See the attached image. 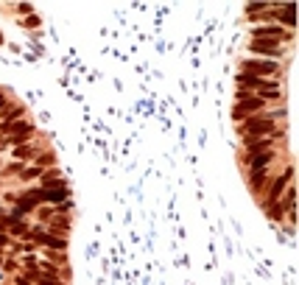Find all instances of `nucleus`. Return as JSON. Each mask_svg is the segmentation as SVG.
I'll list each match as a JSON object with an SVG mask.
<instances>
[{"label": "nucleus", "instance_id": "b1692460", "mask_svg": "<svg viewBox=\"0 0 299 285\" xmlns=\"http://www.w3.org/2000/svg\"><path fill=\"white\" fill-rule=\"evenodd\" d=\"M9 170H12V174H20V170H23V165H20V162H14ZM9 170H6V174H9Z\"/></svg>", "mask_w": 299, "mask_h": 285}, {"label": "nucleus", "instance_id": "1a4fd4ad", "mask_svg": "<svg viewBox=\"0 0 299 285\" xmlns=\"http://www.w3.org/2000/svg\"><path fill=\"white\" fill-rule=\"evenodd\" d=\"M0 230L9 232V235H23V238H25L28 226L20 221V215H0Z\"/></svg>", "mask_w": 299, "mask_h": 285}, {"label": "nucleus", "instance_id": "412c9836", "mask_svg": "<svg viewBox=\"0 0 299 285\" xmlns=\"http://www.w3.org/2000/svg\"><path fill=\"white\" fill-rule=\"evenodd\" d=\"M42 176V168H36V165H31V168H23L20 170V179H25V182H31V179H39Z\"/></svg>", "mask_w": 299, "mask_h": 285}, {"label": "nucleus", "instance_id": "9b49d317", "mask_svg": "<svg viewBox=\"0 0 299 285\" xmlns=\"http://www.w3.org/2000/svg\"><path fill=\"white\" fill-rule=\"evenodd\" d=\"M0 134L3 137H14V134H34V126L28 121H17V123H9V126H0Z\"/></svg>", "mask_w": 299, "mask_h": 285}, {"label": "nucleus", "instance_id": "f257e3e1", "mask_svg": "<svg viewBox=\"0 0 299 285\" xmlns=\"http://www.w3.org/2000/svg\"><path fill=\"white\" fill-rule=\"evenodd\" d=\"M240 134H243V140H258V137H274V115H252L246 118V121H240Z\"/></svg>", "mask_w": 299, "mask_h": 285}, {"label": "nucleus", "instance_id": "39448f33", "mask_svg": "<svg viewBox=\"0 0 299 285\" xmlns=\"http://www.w3.org/2000/svg\"><path fill=\"white\" fill-rule=\"evenodd\" d=\"M255 39H291V31L282 25H255Z\"/></svg>", "mask_w": 299, "mask_h": 285}, {"label": "nucleus", "instance_id": "f8f14e48", "mask_svg": "<svg viewBox=\"0 0 299 285\" xmlns=\"http://www.w3.org/2000/svg\"><path fill=\"white\" fill-rule=\"evenodd\" d=\"M274 159V151H266V154H258V157H246V165L252 170H266V165Z\"/></svg>", "mask_w": 299, "mask_h": 285}, {"label": "nucleus", "instance_id": "f3484780", "mask_svg": "<svg viewBox=\"0 0 299 285\" xmlns=\"http://www.w3.org/2000/svg\"><path fill=\"white\" fill-rule=\"evenodd\" d=\"M249 185H252L255 193H260L263 185H266V170H249Z\"/></svg>", "mask_w": 299, "mask_h": 285}, {"label": "nucleus", "instance_id": "4be33fe9", "mask_svg": "<svg viewBox=\"0 0 299 285\" xmlns=\"http://www.w3.org/2000/svg\"><path fill=\"white\" fill-rule=\"evenodd\" d=\"M54 162H56L54 154H36V157H34V165H36V168H42V165H54Z\"/></svg>", "mask_w": 299, "mask_h": 285}, {"label": "nucleus", "instance_id": "dca6fc26", "mask_svg": "<svg viewBox=\"0 0 299 285\" xmlns=\"http://www.w3.org/2000/svg\"><path fill=\"white\" fill-rule=\"evenodd\" d=\"M67 199V188H59V190H42V201H56V204H62V201Z\"/></svg>", "mask_w": 299, "mask_h": 285}, {"label": "nucleus", "instance_id": "6e6552de", "mask_svg": "<svg viewBox=\"0 0 299 285\" xmlns=\"http://www.w3.org/2000/svg\"><path fill=\"white\" fill-rule=\"evenodd\" d=\"M291 176H293V168H288L282 176H277L274 182H271V188H269V201H280V196L285 193V188L291 185Z\"/></svg>", "mask_w": 299, "mask_h": 285}, {"label": "nucleus", "instance_id": "aec40b11", "mask_svg": "<svg viewBox=\"0 0 299 285\" xmlns=\"http://www.w3.org/2000/svg\"><path fill=\"white\" fill-rule=\"evenodd\" d=\"M42 182H45V185H51V188H54V185H59V188H65V185H62V179H59V170H56V168H51V170H42Z\"/></svg>", "mask_w": 299, "mask_h": 285}, {"label": "nucleus", "instance_id": "a211bd4d", "mask_svg": "<svg viewBox=\"0 0 299 285\" xmlns=\"http://www.w3.org/2000/svg\"><path fill=\"white\" fill-rule=\"evenodd\" d=\"M266 212H269V218L282 221V212H285V204H282V201H266Z\"/></svg>", "mask_w": 299, "mask_h": 285}, {"label": "nucleus", "instance_id": "9d476101", "mask_svg": "<svg viewBox=\"0 0 299 285\" xmlns=\"http://www.w3.org/2000/svg\"><path fill=\"white\" fill-rule=\"evenodd\" d=\"M246 143V157H258V154H266L271 146H274V137H258V140H243Z\"/></svg>", "mask_w": 299, "mask_h": 285}, {"label": "nucleus", "instance_id": "0eeeda50", "mask_svg": "<svg viewBox=\"0 0 299 285\" xmlns=\"http://www.w3.org/2000/svg\"><path fill=\"white\" fill-rule=\"evenodd\" d=\"M271 84H277L274 79H258V76H249V73H240L238 76V87L243 92H249V90H260V87H271Z\"/></svg>", "mask_w": 299, "mask_h": 285}, {"label": "nucleus", "instance_id": "4468645a", "mask_svg": "<svg viewBox=\"0 0 299 285\" xmlns=\"http://www.w3.org/2000/svg\"><path fill=\"white\" fill-rule=\"evenodd\" d=\"M12 154H14V159H34L36 154H39V148H36L34 143H31V146H28V143H23V146H14Z\"/></svg>", "mask_w": 299, "mask_h": 285}, {"label": "nucleus", "instance_id": "6ab92c4d", "mask_svg": "<svg viewBox=\"0 0 299 285\" xmlns=\"http://www.w3.org/2000/svg\"><path fill=\"white\" fill-rule=\"evenodd\" d=\"M36 285H65V279H62V277H56V274L36 271Z\"/></svg>", "mask_w": 299, "mask_h": 285}, {"label": "nucleus", "instance_id": "f03ea898", "mask_svg": "<svg viewBox=\"0 0 299 285\" xmlns=\"http://www.w3.org/2000/svg\"><path fill=\"white\" fill-rule=\"evenodd\" d=\"M263 106H266L263 98L249 95V92L238 90V106L232 109V121L240 123V121H246V118H252V115H260V112H263Z\"/></svg>", "mask_w": 299, "mask_h": 285}, {"label": "nucleus", "instance_id": "5701e85b", "mask_svg": "<svg viewBox=\"0 0 299 285\" xmlns=\"http://www.w3.org/2000/svg\"><path fill=\"white\" fill-rule=\"evenodd\" d=\"M9 246H12V235L0 232V249H9Z\"/></svg>", "mask_w": 299, "mask_h": 285}, {"label": "nucleus", "instance_id": "7ed1b4c3", "mask_svg": "<svg viewBox=\"0 0 299 285\" xmlns=\"http://www.w3.org/2000/svg\"><path fill=\"white\" fill-rule=\"evenodd\" d=\"M25 241H39L42 246L48 249H56V252H65L67 249V241L62 235H54V232H45V230H28L25 232Z\"/></svg>", "mask_w": 299, "mask_h": 285}, {"label": "nucleus", "instance_id": "393cba45", "mask_svg": "<svg viewBox=\"0 0 299 285\" xmlns=\"http://www.w3.org/2000/svg\"><path fill=\"white\" fill-rule=\"evenodd\" d=\"M6 109V95H3V92H0V112Z\"/></svg>", "mask_w": 299, "mask_h": 285}, {"label": "nucleus", "instance_id": "20e7f679", "mask_svg": "<svg viewBox=\"0 0 299 285\" xmlns=\"http://www.w3.org/2000/svg\"><path fill=\"white\" fill-rule=\"evenodd\" d=\"M277 70H280V65L271 59H263V62H243V73L249 76H258V79H269V76H274Z\"/></svg>", "mask_w": 299, "mask_h": 285}, {"label": "nucleus", "instance_id": "2eb2a0df", "mask_svg": "<svg viewBox=\"0 0 299 285\" xmlns=\"http://www.w3.org/2000/svg\"><path fill=\"white\" fill-rule=\"evenodd\" d=\"M3 115V121H0V126H9V123H17V121H23V106H12V109H3L0 112Z\"/></svg>", "mask_w": 299, "mask_h": 285}, {"label": "nucleus", "instance_id": "ddd939ff", "mask_svg": "<svg viewBox=\"0 0 299 285\" xmlns=\"http://www.w3.org/2000/svg\"><path fill=\"white\" fill-rule=\"evenodd\" d=\"M280 23H285L288 31L293 28V23H296V20H293V6H291V3H285V6L277 9V25H280Z\"/></svg>", "mask_w": 299, "mask_h": 285}, {"label": "nucleus", "instance_id": "423d86ee", "mask_svg": "<svg viewBox=\"0 0 299 285\" xmlns=\"http://www.w3.org/2000/svg\"><path fill=\"white\" fill-rule=\"evenodd\" d=\"M252 53H263L269 59H277L282 53V48L277 45V39H255L252 42Z\"/></svg>", "mask_w": 299, "mask_h": 285}]
</instances>
